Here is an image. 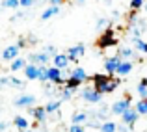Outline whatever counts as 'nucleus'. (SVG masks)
Wrapping results in <instances>:
<instances>
[{
  "label": "nucleus",
  "mask_w": 147,
  "mask_h": 132,
  "mask_svg": "<svg viewBox=\"0 0 147 132\" xmlns=\"http://www.w3.org/2000/svg\"><path fill=\"white\" fill-rule=\"evenodd\" d=\"M90 80L93 82V89L99 91L100 95H104V93H114L115 89H117L119 82H121L119 78H114V76H108V75H93Z\"/></svg>",
  "instance_id": "nucleus-1"
},
{
  "label": "nucleus",
  "mask_w": 147,
  "mask_h": 132,
  "mask_svg": "<svg viewBox=\"0 0 147 132\" xmlns=\"http://www.w3.org/2000/svg\"><path fill=\"white\" fill-rule=\"evenodd\" d=\"M117 43H119V41H117V37L114 36V28H112V24H108V28L104 30V34L99 36L97 46L100 50H104V48H110V46H115Z\"/></svg>",
  "instance_id": "nucleus-2"
},
{
  "label": "nucleus",
  "mask_w": 147,
  "mask_h": 132,
  "mask_svg": "<svg viewBox=\"0 0 147 132\" xmlns=\"http://www.w3.org/2000/svg\"><path fill=\"white\" fill-rule=\"evenodd\" d=\"M80 97H82V100H86V102H90V104H99V102H102V95H100L99 91H95L93 86L84 88L82 91H80Z\"/></svg>",
  "instance_id": "nucleus-3"
},
{
  "label": "nucleus",
  "mask_w": 147,
  "mask_h": 132,
  "mask_svg": "<svg viewBox=\"0 0 147 132\" xmlns=\"http://www.w3.org/2000/svg\"><path fill=\"white\" fill-rule=\"evenodd\" d=\"M130 102H132V99H130V93H127L125 95V99H121V100H117V102H114L110 106V112L114 115H121L123 112H127L129 108H132L130 106Z\"/></svg>",
  "instance_id": "nucleus-4"
},
{
  "label": "nucleus",
  "mask_w": 147,
  "mask_h": 132,
  "mask_svg": "<svg viewBox=\"0 0 147 132\" xmlns=\"http://www.w3.org/2000/svg\"><path fill=\"white\" fill-rule=\"evenodd\" d=\"M47 82L50 84H56V86H63L65 84V78L61 76V69L58 67H47Z\"/></svg>",
  "instance_id": "nucleus-5"
},
{
  "label": "nucleus",
  "mask_w": 147,
  "mask_h": 132,
  "mask_svg": "<svg viewBox=\"0 0 147 132\" xmlns=\"http://www.w3.org/2000/svg\"><path fill=\"white\" fill-rule=\"evenodd\" d=\"M138 119H140V115H138V112L134 110V108H129L127 112H123V114H121V123H123V125H127L129 129H132V127L136 125Z\"/></svg>",
  "instance_id": "nucleus-6"
},
{
  "label": "nucleus",
  "mask_w": 147,
  "mask_h": 132,
  "mask_svg": "<svg viewBox=\"0 0 147 132\" xmlns=\"http://www.w3.org/2000/svg\"><path fill=\"white\" fill-rule=\"evenodd\" d=\"M121 63V58L115 54V56H108L104 60V69H106V75L108 76H114L115 71H117V65Z\"/></svg>",
  "instance_id": "nucleus-7"
},
{
  "label": "nucleus",
  "mask_w": 147,
  "mask_h": 132,
  "mask_svg": "<svg viewBox=\"0 0 147 132\" xmlns=\"http://www.w3.org/2000/svg\"><path fill=\"white\" fill-rule=\"evenodd\" d=\"M84 52H86V46H84V43H76L75 46H71V48L67 50V60L69 61H78V58L84 56Z\"/></svg>",
  "instance_id": "nucleus-8"
},
{
  "label": "nucleus",
  "mask_w": 147,
  "mask_h": 132,
  "mask_svg": "<svg viewBox=\"0 0 147 132\" xmlns=\"http://www.w3.org/2000/svg\"><path fill=\"white\" fill-rule=\"evenodd\" d=\"M49 60H50V56L47 52H34L28 56V63H32V65H45L47 67Z\"/></svg>",
  "instance_id": "nucleus-9"
},
{
  "label": "nucleus",
  "mask_w": 147,
  "mask_h": 132,
  "mask_svg": "<svg viewBox=\"0 0 147 132\" xmlns=\"http://www.w3.org/2000/svg\"><path fill=\"white\" fill-rule=\"evenodd\" d=\"M36 102H37V99L34 95H21V97H17V99L13 100V104L17 108H32Z\"/></svg>",
  "instance_id": "nucleus-10"
},
{
  "label": "nucleus",
  "mask_w": 147,
  "mask_h": 132,
  "mask_svg": "<svg viewBox=\"0 0 147 132\" xmlns=\"http://www.w3.org/2000/svg\"><path fill=\"white\" fill-rule=\"evenodd\" d=\"M19 52L21 50L17 48V45H7L2 50V61H13L15 58H19Z\"/></svg>",
  "instance_id": "nucleus-11"
},
{
  "label": "nucleus",
  "mask_w": 147,
  "mask_h": 132,
  "mask_svg": "<svg viewBox=\"0 0 147 132\" xmlns=\"http://www.w3.org/2000/svg\"><path fill=\"white\" fill-rule=\"evenodd\" d=\"M69 78H75V80H78L80 84H86L88 80H90V76H88V73L84 71L82 67H75V69H71V73H69Z\"/></svg>",
  "instance_id": "nucleus-12"
},
{
  "label": "nucleus",
  "mask_w": 147,
  "mask_h": 132,
  "mask_svg": "<svg viewBox=\"0 0 147 132\" xmlns=\"http://www.w3.org/2000/svg\"><path fill=\"white\" fill-rule=\"evenodd\" d=\"M117 56L121 58V60H136L138 58V54H136V50L134 48H130V46H119V50H117Z\"/></svg>",
  "instance_id": "nucleus-13"
},
{
  "label": "nucleus",
  "mask_w": 147,
  "mask_h": 132,
  "mask_svg": "<svg viewBox=\"0 0 147 132\" xmlns=\"http://www.w3.org/2000/svg\"><path fill=\"white\" fill-rule=\"evenodd\" d=\"M28 112L32 114V117L36 119L37 123H43L45 119H47V112H45L43 106H32V108H28Z\"/></svg>",
  "instance_id": "nucleus-14"
},
{
  "label": "nucleus",
  "mask_w": 147,
  "mask_h": 132,
  "mask_svg": "<svg viewBox=\"0 0 147 132\" xmlns=\"http://www.w3.org/2000/svg\"><path fill=\"white\" fill-rule=\"evenodd\" d=\"M132 67H134V63L130 60H121V63L117 65V71H115V75H119V76H127L130 71H132Z\"/></svg>",
  "instance_id": "nucleus-15"
},
{
  "label": "nucleus",
  "mask_w": 147,
  "mask_h": 132,
  "mask_svg": "<svg viewBox=\"0 0 147 132\" xmlns=\"http://www.w3.org/2000/svg\"><path fill=\"white\" fill-rule=\"evenodd\" d=\"M50 60L54 61V67L61 69V71L69 67V60H67V56H65V54H60V52H58L56 56H52V58H50Z\"/></svg>",
  "instance_id": "nucleus-16"
},
{
  "label": "nucleus",
  "mask_w": 147,
  "mask_h": 132,
  "mask_svg": "<svg viewBox=\"0 0 147 132\" xmlns=\"http://www.w3.org/2000/svg\"><path fill=\"white\" fill-rule=\"evenodd\" d=\"M22 73H24V78L26 80H37V65L26 63L24 69H22Z\"/></svg>",
  "instance_id": "nucleus-17"
},
{
  "label": "nucleus",
  "mask_w": 147,
  "mask_h": 132,
  "mask_svg": "<svg viewBox=\"0 0 147 132\" xmlns=\"http://www.w3.org/2000/svg\"><path fill=\"white\" fill-rule=\"evenodd\" d=\"M88 117H90V115H88V112H75V114H73V117H71V123L73 125H86V121H88Z\"/></svg>",
  "instance_id": "nucleus-18"
},
{
  "label": "nucleus",
  "mask_w": 147,
  "mask_h": 132,
  "mask_svg": "<svg viewBox=\"0 0 147 132\" xmlns=\"http://www.w3.org/2000/svg\"><path fill=\"white\" fill-rule=\"evenodd\" d=\"M13 125L17 127L21 132H24V130H28L30 129V123H28V119L26 117H22V115H15L13 117Z\"/></svg>",
  "instance_id": "nucleus-19"
},
{
  "label": "nucleus",
  "mask_w": 147,
  "mask_h": 132,
  "mask_svg": "<svg viewBox=\"0 0 147 132\" xmlns=\"http://www.w3.org/2000/svg\"><path fill=\"white\" fill-rule=\"evenodd\" d=\"M28 63V61L24 60V58H15L13 61H9V71L11 73H17V71H22L24 69V65Z\"/></svg>",
  "instance_id": "nucleus-20"
},
{
  "label": "nucleus",
  "mask_w": 147,
  "mask_h": 132,
  "mask_svg": "<svg viewBox=\"0 0 147 132\" xmlns=\"http://www.w3.org/2000/svg\"><path fill=\"white\" fill-rule=\"evenodd\" d=\"M43 108H45V112H47V115L49 114H54V112H58L61 108V100L60 99H52V100H49Z\"/></svg>",
  "instance_id": "nucleus-21"
},
{
  "label": "nucleus",
  "mask_w": 147,
  "mask_h": 132,
  "mask_svg": "<svg viewBox=\"0 0 147 132\" xmlns=\"http://www.w3.org/2000/svg\"><path fill=\"white\" fill-rule=\"evenodd\" d=\"M58 13H60V7L58 6H49L47 9L41 13V21H49V19H52L54 15H58Z\"/></svg>",
  "instance_id": "nucleus-22"
},
{
  "label": "nucleus",
  "mask_w": 147,
  "mask_h": 132,
  "mask_svg": "<svg viewBox=\"0 0 147 132\" xmlns=\"http://www.w3.org/2000/svg\"><path fill=\"white\" fill-rule=\"evenodd\" d=\"M99 132H117V123H114V121H104L102 125L99 127Z\"/></svg>",
  "instance_id": "nucleus-23"
},
{
  "label": "nucleus",
  "mask_w": 147,
  "mask_h": 132,
  "mask_svg": "<svg viewBox=\"0 0 147 132\" xmlns=\"http://www.w3.org/2000/svg\"><path fill=\"white\" fill-rule=\"evenodd\" d=\"M134 110L138 112V115H147V99H140L134 104Z\"/></svg>",
  "instance_id": "nucleus-24"
},
{
  "label": "nucleus",
  "mask_w": 147,
  "mask_h": 132,
  "mask_svg": "<svg viewBox=\"0 0 147 132\" xmlns=\"http://www.w3.org/2000/svg\"><path fill=\"white\" fill-rule=\"evenodd\" d=\"M19 0H2L0 2V9H17Z\"/></svg>",
  "instance_id": "nucleus-25"
},
{
  "label": "nucleus",
  "mask_w": 147,
  "mask_h": 132,
  "mask_svg": "<svg viewBox=\"0 0 147 132\" xmlns=\"http://www.w3.org/2000/svg\"><path fill=\"white\" fill-rule=\"evenodd\" d=\"M136 91H138V95H140L142 99H147V78H142V80H140Z\"/></svg>",
  "instance_id": "nucleus-26"
},
{
  "label": "nucleus",
  "mask_w": 147,
  "mask_h": 132,
  "mask_svg": "<svg viewBox=\"0 0 147 132\" xmlns=\"http://www.w3.org/2000/svg\"><path fill=\"white\" fill-rule=\"evenodd\" d=\"M80 86H82V84H80L78 80H75V78H65V84H63V88L71 89L73 93H75V91H76V89H78Z\"/></svg>",
  "instance_id": "nucleus-27"
},
{
  "label": "nucleus",
  "mask_w": 147,
  "mask_h": 132,
  "mask_svg": "<svg viewBox=\"0 0 147 132\" xmlns=\"http://www.w3.org/2000/svg\"><path fill=\"white\" fill-rule=\"evenodd\" d=\"M7 86L17 88V89H22V88H24V82H22V80H19L17 76H7Z\"/></svg>",
  "instance_id": "nucleus-28"
},
{
  "label": "nucleus",
  "mask_w": 147,
  "mask_h": 132,
  "mask_svg": "<svg viewBox=\"0 0 147 132\" xmlns=\"http://www.w3.org/2000/svg\"><path fill=\"white\" fill-rule=\"evenodd\" d=\"M132 43H134V46H136L140 52H144V54H147V43L142 37H136V39H132Z\"/></svg>",
  "instance_id": "nucleus-29"
},
{
  "label": "nucleus",
  "mask_w": 147,
  "mask_h": 132,
  "mask_svg": "<svg viewBox=\"0 0 147 132\" xmlns=\"http://www.w3.org/2000/svg\"><path fill=\"white\" fill-rule=\"evenodd\" d=\"M37 80L39 82H47V67L45 65H37Z\"/></svg>",
  "instance_id": "nucleus-30"
},
{
  "label": "nucleus",
  "mask_w": 147,
  "mask_h": 132,
  "mask_svg": "<svg viewBox=\"0 0 147 132\" xmlns=\"http://www.w3.org/2000/svg\"><path fill=\"white\" fill-rule=\"evenodd\" d=\"M73 97V91L71 89H67V88H61V91H60V100L63 102V100H69Z\"/></svg>",
  "instance_id": "nucleus-31"
},
{
  "label": "nucleus",
  "mask_w": 147,
  "mask_h": 132,
  "mask_svg": "<svg viewBox=\"0 0 147 132\" xmlns=\"http://www.w3.org/2000/svg\"><path fill=\"white\" fill-rule=\"evenodd\" d=\"M142 7H144V0H130V9L138 11V9H142Z\"/></svg>",
  "instance_id": "nucleus-32"
},
{
  "label": "nucleus",
  "mask_w": 147,
  "mask_h": 132,
  "mask_svg": "<svg viewBox=\"0 0 147 132\" xmlns=\"http://www.w3.org/2000/svg\"><path fill=\"white\" fill-rule=\"evenodd\" d=\"M43 52H47L49 56L52 58V56H56V54H58V48H56V46H52V45H47V46L43 48Z\"/></svg>",
  "instance_id": "nucleus-33"
},
{
  "label": "nucleus",
  "mask_w": 147,
  "mask_h": 132,
  "mask_svg": "<svg viewBox=\"0 0 147 132\" xmlns=\"http://www.w3.org/2000/svg\"><path fill=\"white\" fill-rule=\"evenodd\" d=\"M110 22H108V19H104V17H99L97 19V22H95V28H102V26H108Z\"/></svg>",
  "instance_id": "nucleus-34"
},
{
  "label": "nucleus",
  "mask_w": 147,
  "mask_h": 132,
  "mask_svg": "<svg viewBox=\"0 0 147 132\" xmlns=\"http://www.w3.org/2000/svg\"><path fill=\"white\" fill-rule=\"evenodd\" d=\"M34 4H36L34 0H19V7H24V9L26 7H32Z\"/></svg>",
  "instance_id": "nucleus-35"
},
{
  "label": "nucleus",
  "mask_w": 147,
  "mask_h": 132,
  "mask_svg": "<svg viewBox=\"0 0 147 132\" xmlns=\"http://www.w3.org/2000/svg\"><path fill=\"white\" fill-rule=\"evenodd\" d=\"M69 132H86V127H82V125H71V127H69Z\"/></svg>",
  "instance_id": "nucleus-36"
},
{
  "label": "nucleus",
  "mask_w": 147,
  "mask_h": 132,
  "mask_svg": "<svg viewBox=\"0 0 147 132\" xmlns=\"http://www.w3.org/2000/svg\"><path fill=\"white\" fill-rule=\"evenodd\" d=\"M26 45H28V43H26V39H24V37H21V39L17 41V48H19V50H21V48H24Z\"/></svg>",
  "instance_id": "nucleus-37"
},
{
  "label": "nucleus",
  "mask_w": 147,
  "mask_h": 132,
  "mask_svg": "<svg viewBox=\"0 0 147 132\" xmlns=\"http://www.w3.org/2000/svg\"><path fill=\"white\" fill-rule=\"evenodd\" d=\"M112 19H114V21L121 19V11H119V9H114V11H112Z\"/></svg>",
  "instance_id": "nucleus-38"
},
{
  "label": "nucleus",
  "mask_w": 147,
  "mask_h": 132,
  "mask_svg": "<svg viewBox=\"0 0 147 132\" xmlns=\"http://www.w3.org/2000/svg\"><path fill=\"white\" fill-rule=\"evenodd\" d=\"M117 132H130V129H129L127 125H123V123H121V125H117Z\"/></svg>",
  "instance_id": "nucleus-39"
},
{
  "label": "nucleus",
  "mask_w": 147,
  "mask_h": 132,
  "mask_svg": "<svg viewBox=\"0 0 147 132\" xmlns=\"http://www.w3.org/2000/svg\"><path fill=\"white\" fill-rule=\"evenodd\" d=\"M49 2H50V6H58V7H60L65 0H49Z\"/></svg>",
  "instance_id": "nucleus-40"
},
{
  "label": "nucleus",
  "mask_w": 147,
  "mask_h": 132,
  "mask_svg": "<svg viewBox=\"0 0 147 132\" xmlns=\"http://www.w3.org/2000/svg\"><path fill=\"white\" fill-rule=\"evenodd\" d=\"M4 130H7V123L6 121H0V132H4Z\"/></svg>",
  "instance_id": "nucleus-41"
},
{
  "label": "nucleus",
  "mask_w": 147,
  "mask_h": 132,
  "mask_svg": "<svg viewBox=\"0 0 147 132\" xmlns=\"http://www.w3.org/2000/svg\"><path fill=\"white\" fill-rule=\"evenodd\" d=\"M104 2V6H112V0H102Z\"/></svg>",
  "instance_id": "nucleus-42"
},
{
  "label": "nucleus",
  "mask_w": 147,
  "mask_h": 132,
  "mask_svg": "<svg viewBox=\"0 0 147 132\" xmlns=\"http://www.w3.org/2000/svg\"><path fill=\"white\" fill-rule=\"evenodd\" d=\"M76 4H78V6H82V4H86V0H76Z\"/></svg>",
  "instance_id": "nucleus-43"
},
{
  "label": "nucleus",
  "mask_w": 147,
  "mask_h": 132,
  "mask_svg": "<svg viewBox=\"0 0 147 132\" xmlns=\"http://www.w3.org/2000/svg\"><path fill=\"white\" fill-rule=\"evenodd\" d=\"M144 9H145V13H147V2H144Z\"/></svg>",
  "instance_id": "nucleus-44"
},
{
  "label": "nucleus",
  "mask_w": 147,
  "mask_h": 132,
  "mask_svg": "<svg viewBox=\"0 0 147 132\" xmlns=\"http://www.w3.org/2000/svg\"><path fill=\"white\" fill-rule=\"evenodd\" d=\"M24 132H39V130H30V129H28V130H24Z\"/></svg>",
  "instance_id": "nucleus-45"
},
{
  "label": "nucleus",
  "mask_w": 147,
  "mask_h": 132,
  "mask_svg": "<svg viewBox=\"0 0 147 132\" xmlns=\"http://www.w3.org/2000/svg\"><path fill=\"white\" fill-rule=\"evenodd\" d=\"M34 2H36V4H41V2H43V0H34Z\"/></svg>",
  "instance_id": "nucleus-46"
},
{
  "label": "nucleus",
  "mask_w": 147,
  "mask_h": 132,
  "mask_svg": "<svg viewBox=\"0 0 147 132\" xmlns=\"http://www.w3.org/2000/svg\"><path fill=\"white\" fill-rule=\"evenodd\" d=\"M0 89H2V88H0Z\"/></svg>",
  "instance_id": "nucleus-47"
}]
</instances>
